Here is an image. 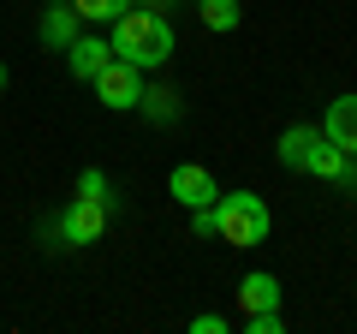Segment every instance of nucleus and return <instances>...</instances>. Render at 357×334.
Returning a JSON list of instances; mask_svg holds the SVG:
<instances>
[{
  "label": "nucleus",
  "mask_w": 357,
  "mask_h": 334,
  "mask_svg": "<svg viewBox=\"0 0 357 334\" xmlns=\"http://www.w3.org/2000/svg\"><path fill=\"white\" fill-rule=\"evenodd\" d=\"M114 54L119 60H131V66H143V72H155V66H167L173 60V48H178V36H173V24H167V13H149V6H137L131 0L126 13L114 18Z\"/></svg>",
  "instance_id": "f257e3e1"
},
{
  "label": "nucleus",
  "mask_w": 357,
  "mask_h": 334,
  "mask_svg": "<svg viewBox=\"0 0 357 334\" xmlns=\"http://www.w3.org/2000/svg\"><path fill=\"white\" fill-rule=\"evenodd\" d=\"M268 227H274V215H268V203L256 191H220L215 197V239L250 251V245L268 239Z\"/></svg>",
  "instance_id": "f03ea898"
},
{
  "label": "nucleus",
  "mask_w": 357,
  "mask_h": 334,
  "mask_svg": "<svg viewBox=\"0 0 357 334\" xmlns=\"http://www.w3.org/2000/svg\"><path fill=\"white\" fill-rule=\"evenodd\" d=\"M89 84H96V96H102L114 114H131L137 96H143V66H131V60H119V54H114V60L89 78Z\"/></svg>",
  "instance_id": "7ed1b4c3"
},
{
  "label": "nucleus",
  "mask_w": 357,
  "mask_h": 334,
  "mask_svg": "<svg viewBox=\"0 0 357 334\" xmlns=\"http://www.w3.org/2000/svg\"><path fill=\"white\" fill-rule=\"evenodd\" d=\"M54 233H60V245H96L107 233V203H96V197H72V203L60 209V221H54Z\"/></svg>",
  "instance_id": "20e7f679"
},
{
  "label": "nucleus",
  "mask_w": 357,
  "mask_h": 334,
  "mask_svg": "<svg viewBox=\"0 0 357 334\" xmlns=\"http://www.w3.org/2000/svg\"><path fill=\"white\" fill-rule=\"evenodd\" d=\"M304 173L310 180H328V185H357V155H345L340 143H328L316 131V143L304 150Z\"/></svg>",
  "instance_id": "39448f33"
},
{
  "label": "nucleus",
  "mask_w": 357,
  "mask_h": 334,
  "mask_svg": "<svg viewBox=\"0 0 357 334\" xmlns=\"http://www.w3.org/2000/svg\"><path fill=\"white\" fill-rule=\"evenodd\" d=\"M167 191H173L185 209H203V203L220 197V185H215V173H208L203 161H178L173 173H167Z\"/></svg>",
  "instance_id": "423d86ee"
},
{
  "label": "nucleus",
  "mask_w": 357,
  "mask_h": 334,
  "mask_svg": "<svg viewBox=\"0 0 357 334\" xmlns=\"http://www.w3.org/2000/svg\"><path fill=\"white\" fill-rule=\"evenodd\" d=\"M321 138L340 143L345 155H357V96H351V90L328 102V114H321Z\"/></svg>",
  "instance_id": "0eeeda50"
},
{
  "label": "nucleus",
  "mask_w": 357,
  "mask_h": 334,
  "mask_svg": "<svg viewBox=\"0 0 357 334\" xmlns=\"http://www.w3.org/2000/svg\"><path fill=\"white\" fill-rule=\"evenodd\" d=\"M107 60H114V42H107V36H72V42H66V72L84 78V84L102 72Z\"/></svg>",
  "instance_id": "6e6552de"
},
{
  "label": "nucleus",
  "mask_w": 357,
  "mask_h": 334,
  "mask_svg": "<svg viewBox=\"0 0 357 334\" xmlns=\"http://www.w3.org/2000/svg\"><path fill=\"white\" fill-rule=\"evenodd\" d=\"M280 275H268V269H250L238 281V310L244 317H250V310H280Z\"/></svg>",
  "instance_id": "1a4fd4ad"
},
{
  "label": "nucleus",
  "mask_w": 357,
  "mask_h": 334,
  "mask_svg": "<svg viewBox=\"0 0 357 334\" xmlns=\"http://www.w3.org/2000/svg\"><path fill=\"white\" fill-rule=\"evenodd\" d=\"M36 36L48 42L54 54H66V42L77 36V13H72V6H66V0H54L48 13H42V24H36Z\"/></svg>",
  "instance_id": "9d476101"
},
{
  "label": "nucleus",
  "mask_w": 357,
  "mask_h": 334,
  "mask_svg": "<svg viewBox=\"0 0 357 334\" xmlns=\"http://www.w3.org/2000/svg\"><path fill=\"white\" fill-rule=\"evenodd\" d=\"M316 131H321V126H286V131H280L274 155H280V167H286V173H304V150L316 143Z\"/></svg>",
  "instance_id": "9b49d317"
},
{
  "label": "nucleus",
  "mask_w": 357,
  "mask_h": 334,
  "mask_svg": "<svg viewBox=\"0 0 357 334\" xmlns=\"http://www.w3.org/2000/svg\"><path fill=\"white\" fill-rule=\"evenodd\" d=\"M197 18H203V30H215V36H232L238 30V0H197Z\"/></svg>",
  "instance_id": "f8f14e48"
},
{
  "label": "nucleus",
  "mask_w": 357,
  "mask_h": 334,
  "mask_svg": "<svg viewBox=\"0 0 357 334\" xmlns=\"http://www.w3.org/2000/svg\"><path fill=\"white\" fill-rule=\"evenodd\" d=\"M66 6H72L84 24H114V18L131 6V0H66Z\"/></svg>",
  "instance_id": "ddd939ff"
},
{
  "label": "nucleus",
  "mask_w": 357,
  "mask_h": 334,
  "mask_svg": "<svg viewBox=\"0 0 357 334\" xmlns=\"http://www.w3.org/2000/svg\"><path fill=\"white\" fill-rule=\"evenodd\" d=\"M137 108H143L149 119H161V126H173V119H178V96H173V90H149V84H143Z\"/></svg>",
  "instance_id": "4468645a"
},
{
  "label": "nucleus",
  "mask_w": 357,
  "mask_h": 334,
  "mask_svg": "<svg viewBox=\"0 0 357 334\" xmlns=\"http://www.w3.org/2000/svg\"><path fill=\"white\" fill-rule=\"evenodd\" d=\"M77 197H96V203H107V173H102V167H84V173H77Z\"/></svg>",
  "instance_id": "2eb2a0df"
},
{
  "label": "nucleus",
  "mask_w": 357,
  "mask_h": 334,
  "mask_svg": "<svg viewBox=\"0 0 357 334\" xmlns=\"http://www.w3.org/2000/svg\"><path fill=\"white\" fill-rule=\"evenodd\" d=\"M244 328H250V334H286V317H280V310H250Z\"/></svg>",
  "instance_id": "dca6fc26"
},
{
  "label": "nucleus",
  "mask_w": 357,
  "mask_h": 334,
  "mask_svg": "<svg viewBox=\"0 0 357 334\" xmlns=\"http://www.w3.org/2000/svg\"><path fill=\"white\" fill-rule=\"evenodd\" d=\"M227 328H232V322L220 317V310H197V317H191V334H227Z\"/></svg>",
  "instance_id": "f3484780"
},
{
  "label": "nucleus",
  "mask_w": 357,
  "mask_h": 334,
  "mask_svg": "<svg viewBox=\"0 0 357 334\" xmlns=\"http://www.w3.org/2000/svg\"><path fill=\"white\" fill-rule=\"evenodd\" d=\"M191 233H197V239H215V203L191 209Z\"/></svg>",
  "instance_id": "a211bd4d"
},
{
  "label": "nucleus",
  "mask_w": 357,
  "mask_h": 334,
  "mask_svg": "<svg viewBox=\"0 0 357 334\" xmlns=\"http://www.w3.org/2000/svg\"><path fill=\"white\" fill-rule=\"evenodd\" d=\"M137 6H149V13H167V6H173V0H137Z\"/></svg>",
  "instance_id": "6ab92c4d"
},
{
  "label": "nucleus",
  "mask_w": 357,
  "mask_h": 334,
  "mask_svg": "<svg viewBox=\"0 0 357 334\" xmlns=\"http://www.w3.org/2000/svg\"><path fill=\"white\" fill-rule=\"evenodd\" d=\"M0 90H6V66H0Z\"/></svg>",
  "instance_id": "aec40b11"
}]
</instances>
